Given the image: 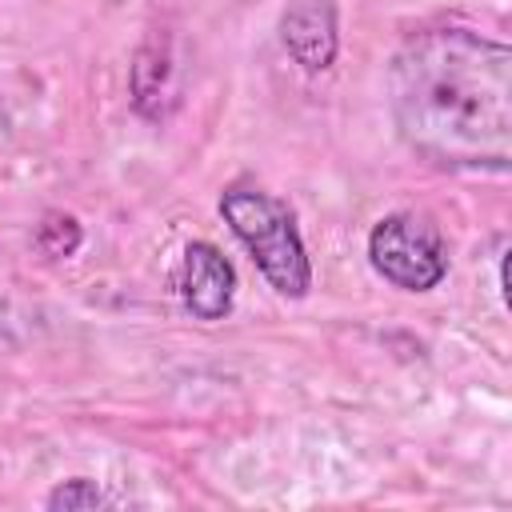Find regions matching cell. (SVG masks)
<instances>
[{"label": "cell", "mask_w": 512, "mask_h": 512, "mask_svg": "<svg viewBox=\"0 0 512 512\" xmlns=\"http://www.w3.org/2000/svg\"><path fill=\"white\" fill-rule=\"evenodd\" d=\"M400 140L440 168L504 172L512 156V48L472 28H428L388 68Z\"/></svg>", "instance_id": "6da1fadb"}, {"label": "cell", "mask_w": 512, "mask_h": 512, "mask_svg": "<svg viewBox=\"0 0 512 512\" xmlns=\"http://www.w3.org/2000/svg\"><path fill=\"white\" fill-rule=\"evenodd\" d=\"M220 216L228 220L232 236L248 248V256L256 260L260 276L280 292L300 300L312 288V264L300 240V228L288 212V204H280L276 196L260 192V188H228L220 196Z\"/></svg>", "instance_id": "7a4b0ae2"}, {"label": "cell", "mask_w": 512, "mask_h": 512, "mask_svg": "<svg viewBox=\"0 0 512 512\" xmlns=\"http://www.w3.org/2000/svg\"><path fill=\"white\" fill-rule=\"evenodd\" d=\"M368 260L400 292H428L448 276V248L428 212L400 208L368 232Z\"/></svg>", "instance_id": "3957f363"}, {"label": "cell", "mask_w": 512, "mask_h": 512, "mask_svg": "<svg viewBox=\"0 0 512 512\" xmlns=\"http://www.w3.org/2000/svg\"><path fill=\"white\" fill-rule=\"evenodd\" d=\"M176 292L196 320H224L236 300V268L216 244L188 240L176 268Z\"/></svg>", "instance_id": "277c9868"}, {"label": "cell", "mask_w": 512, "mask_h": 512, "mask_svg": "<svg viewBox=\"0 0 512 512\" xmlns=\"http://www.w3.org/2000/svg\"><path fill=\"white\" fill-rule=\"evenodd\" d=\"M280 40L304 72H324L336 60V12L328 0H304L280 20Z\"/></svg>", "instance_id": "5b68a950"}, {"label": "cell", "mask_w": 512, "mask_h": 512, "mask_svg": "<svg viewBox=\"0 0 512 512\" xmlns=\"http://www.w3.org/2000/svg\"><path fill=\"white\" fill-rule=\"evenodd\" d=\"M104 504H112V496L108 492H100L96 488V480H84V476H76V480H64V484H56L48 496H44V508H52V512H68V508H104Z\"/></svg>", "instance_id": "8992f818"}]
</instances>
